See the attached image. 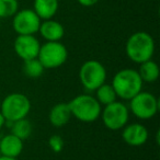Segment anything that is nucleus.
Listing matches in <instances>:
<instances>
[{
  "label": "nucleus",
  "instance_id": "obj_1",
  "mask_svg": "<svg viewBox=\"0 0 160 160\" xmlns=\"http://www.w3.org/2000/svg\"><path fill=\"white\" fill-rule=\"evenodd\" d=\"M156 44L153 38L145 31L133 33L125 43V53L129 60L135 64H142L152 59Z\"/></svg>",
  "mask_w": 160,
  "mask_h": 160
},
{
  "label": "nucleus",
  "instance_id": "obj_2",
  "mask_svg": "<svg viewBox=\"0 0 160 160\" xmlns=\"http://www.w3.org/2000/svg\"><path fill=\"white\" fill-rule=\"evenodd\" d=\"M111 85L115 90L118 99L129 101L142 91L144 82L137 70L133 68H124L113 76Z\"/></svg>",
  "mask_w": 160,
  "mask_h": 160
},
{
  "label": "nucleus",
  "instance_id": "obj_3",
  "mask_svg": "<svg viewBox=\"0 0 160 160\" xmlns=\"http://www.w3.org/2000/svg\"><path fill=\"white\" fill-rule=\"evenodd\" d=\"M68 105L72 118L82 123L96 122L102 111V105L90 93L78 94L69 101Z\"/></svg>",
  "mask_w": 160,
  "mask_h": 160
},
{
  "label": "nucleus",
  "instance_id": "obj_4",
  "mask_svg": "<svg viewBox=\"0 0 160 160\" xmlns=\"http://www.w3.org/2000/svg\"><path fill=\"white\" fill-rule=\"evenodd\" d=\"M31 101L25 94L12 92L2 100L0 112L7 122H14L27 118L31 111Z\"/></svg>",
  "mask_w": 160,
  "mask_h": 160
},
{
  "label": "nucleus",
  "instance_id": "obj_5",
  "mask_svg": "<svg viewBox=\"0 0 160 160\" xmlns=\"http://www.w3.org/2000/svg\"><path fill=\"white\" fill-rule=\"evenodd\" d=\"M108 72L104 65L99 60H87L79 69V80L87 92H94L107 82Z\"/></svg>",
  "mask_w": 160,
  "mask_h": 160
},
{
  "label": "nucleus",
  "instance_id": "obj_6",
  "mask_svg": "<svg viewBox=\"0 0 160 160\" xmlns=\"http://www.w3.org/2000/svg\"><path fill=\"white\" fill-rule=\"evenodd\" d=\"M129 112L136 118L147 121L155 118L159 111V100L158 98L148 91H140L128 101Z\"/></svg>",
  "mask_w": 160,
  "mask_h": 160
},
{
  "label": "nucleus",
  "instance_id": "obj_7",
  "mask_svg": "<svg viewBox=\"0 0 160 160\" xmlns=\"http://www.w3.org/2000/svg\"><path fill=\"white\" fill-rule=\"evenodd\" d=\"M131 112L123 101L116 100L111 104L104 105L100 118L102 123L110 131H121L128 123Z\"/></svg>",
  "mask_w": 160,
  "mask_h": 160
},
{
  "label": "nucleus",
  "instance_id": "obj_8",
  "mask_svg": "<svg viewBox=\"0 0 160 160\" xmlns=\"http://www.w3.org/2000/svg\"><path fill=\"white\" fill-rule=\"evenodd\" d=\"M38 59L45 69L62 67L68 59L67 47L62 42H45L41 44Z\"/></svg>",
  "mask_w": 160,
  "mask_h": 160
},
{
  "label": "nucleus",
  "instance_id": "obj_9",
  "mask_svg": "<svg viewBox=\"0 0 160 160\" xmlns=\"http://www.w3.org/2000/svg\"><path fill=\"white\" fill-rule=\"evenodd\" d=\"M41 22L42 20L33 9H19L12 17V28L18 35H35Z\"/></svg>",
  "mask_w": 160,
  "mask_h": 160
},
{
  "label": "nucleus",
  "instance_id": "obj_10",
  "mask_svg": "<svg viewBox=\"0 0 160 160\" xmlns=\"http://www.w3.org/2000/svg\"><path fill=\"white\" fill-rule=\"evenodd\" d=\"M41 43L35 35H18L14 40L13 48L17 56L24 60L38 58Z\"/></svg>",
  "mask_w": 160,
  "mask_h": 160
},
{
  "label": "nucleus",
  "instance_id": "obj_11",
  "mask_svg": "<svg viewBox=\"0 0 160 160\" xmlns=\"http://www.w3.org/2000/svg\"><path fill=\"white\" fill-rule=\"evenodd\" d=\"M148 129L142 123H127L122 128V139L132 147H140L148 140Z\"/></svg>",
  "mask_w": 160,
  "mask_h": 160
},
{
  "label": "nucleus",
  "instance_id": "obj_12",
  "mask_svg": "<svg viewBox=\"0 0 160 160\" xmlns=\"http://www.w3.org/2000/svg\"><path fill=\"white\" fill-rule=\"evenodd\" d=\"M38 33L46 42H59L65 35V28L54 19L42 20Z\"/></svg>",
  "mask_w": 160,
  "mask_h": 160
},
{
  "label": "nucleus",
  "instance_id": "obj_13",
  "mask_svg": "<svg viewBox=\"0 0 160 160\" xmlns=\"http://www.w3.org/2000/svg\"><path fill=\"white\" fill-rule=\"evenodd\" d=\"M23 151V140L13 134H7L0 138V153L6 157L18 158Z\"/></svg>",
  "mask_w": 160,
  "mask_h": 160
},
{
  "label": "nucleus",
  "instance_id": "obj_14",
  "mask_svg": "<svg viewBox=\"0 0 160 160\" xmlns=\"http://www.w3.org/2000/svg\"><path fill=\"white\" fill-rule=\"evenodd\" d=\"M71 118H72V115H71L68 103H57L49 110L48 121L52 124V126L56 127V128L64 127L66 124H68Z\"/></svg>",
  "mask_w": 160,
  "mask_h": 160
},
{
  "label": "nucleus",
  "instance_id": "obj_15",
  "mask_svg": "<svg viewBox=\"0 0 160 160\" xmlns=\"http://www.w3.org/2000/svg\"><path fill=\"white\" fill-rule=\"evenodd\" d=\"M59 8L58 0H34L33 10L41 20L53 19Z\"/></svg>",
  "mask_w": 160,
  "mask_h": 160
},
{
  "label": "nucleus",
  "instance_id": "obj_16",
  "mask_svg": "<svg viewBox=\"0 0 160 160\" xmlns=\"http://www.w3.org/2000/svg\"><path fill=\"white\" fill-rule=\"evenodd\" d=\"M137 71L139 73L140 78H142V82H146V83L156 82L160 75L159 66L152 59L146 60V62L139 64V69Z\"/></svg>",
  "mask_w": 160,
  "mask_h": 160
},
{
  "label": "nucleus",
  "instance_id": "obj_17",
  "mask_svg": "<svg viewBox=\"0 0 160 160\" xmlns=\"http://www.w3.org/2000/svg\"><path fill=\"white\" fill-rule=\"evenodd\" d=\"M6 125H8L7 127H9L11 129V134L16 135L17 137L22 139L23 142L25 139H28L31 136L32 132H33L32 123L27 118L14 121V122H7L6 121Z\"/></svg>",
  "mask_w": 160,
  "mask_h": 160
},
{
  "label": "nucleus",
  "instance_id": "obj_18",
  "mask_svg": "<svg viewBox=\"0 0 160 160\" xmlns=\"http://www.w3.org/2000/svg\"><path fill=\"white\" fill-rule=\"evenodd\" d=\"M94 93H96L94 97H96V99L99 101V103L101 105L111 104V103L115 102L118 100V96L115 93V90L112 87L111 83L104 82L94 91Z\"/></svg>",
  "mask_w": 160,
  "mask_h": 160
},
{
  "label": "nucleus",
  "instance_id": "obj_19",
  "mask_svg": "<svg viewBox=\"0 0 160 160\" xmlns=\"http://www.w3.org/2000/svg\"><path fill=\"white\" fill-rule=\"evenodd\" d=\"M23 73L27 77L35 79V78H40L43 75L45 68L43 67V65L41 64V62L38 58H33V59L24 60L23 62Z\"/></svg>",
  "mask_w": 160,
  "mask_h": 160
},
{
  "label": "nucleus",
  "instance_id": "obj_20",
  "mask_svg": "<svg viewBox=\"0 0 160 160\" xmlns=\"http://www.w3.org/2000/svg\"><path fill=\"white\" fill-rule=\"evenodd\" d=\"M18 10V0H0V19L12 18Z\"/></svg>",
  "mask_w": 160,
  "mask_h": 160
},
{
  "label": "nucleus",
  "instance_id": "obj_21",
  "mask_svg": "<svg viewBox=\"0 0 160 160\" xmlns=\"http://www.w3.org/2000/svg\"><path fill=\"white\" fill-rule=\"evenodd\" d=\"M48 146L53 152H60L64 149V138L59 135H52L48 139Z\"/></svg>",
  "mask_w": 160,
  "mask_h": 160
},
{
  "label": "nucleus",
  "instance_id": "obj_22",
  "mask_svg": "<svg viewBox=\"0 0 160 160\" xmlns=\"http://www.w3.org/2000/svg\"><path fill=\"white\" fill-rule=\"evenodd\" d=\"M78 3L79 5H81L82 7H92V6L97 5V3L99 2V0H77Z\"/></svg>",
  "mask_w": 160,
  "mask_h": 160
},
{
  "label": "nucleus",
  "instance_id": "obj_23",
  "mask_svg": "<svg viewBox=\"0 0 160 160\" xmlns=\"http://www.w3.org/2000/svg\"><path fill=\"white\" fill-rule=\"evenodd\" d=\"M6 125V118H3V115H2V113L0 112V129L2 128L3 126Z\"/></svg>",
  "mask_w": 160,
  "mask_h": 160
},
{
  "label": "nucleus",
  "instance_id": "obj_24",
  "mask_svg": "<svg viewBox=\"0 0 160 160\" xmlns=\"http://www.w3.org/2000/svg\"><path fill=\"white\" fill-rule=\"evenodd\" d=\"M0 160H18V158L6 157V156H0Z\"/></svg>",
  "mask_w": 160,
  "mask_h": 160
}]
</instances>
